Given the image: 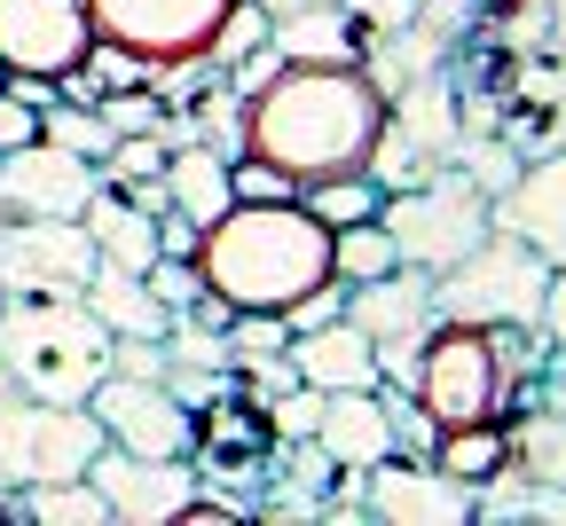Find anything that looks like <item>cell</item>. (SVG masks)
<instances>
[{"label": "cell", "mask_w": 566, "mask_h": 526, "mask_svg": "<svg viewBox=\"0 0 566 526\" xmlns=\"http://www.w3.org/2000/svg\"><path fill=\"white\" fill-rule=\"evenodd\" d=\"M150 173H166V134H118L111 158H103V181L111 189H134V181H150Z\"/></svg>", "instance_id": "obj_36"}, {"label": "cell", "mask_w": 566, "mask_h": 526, "mask_svg": "<svg viewBox=\"0 0 566 526\" xmlns=\"http://www.w3.org/2000/svg\"><path fill=\"white\" fill-rule=\"evenodd\" d=\"M268 48L283 63H363V24L346 17V0H315L268 24Z\"/></svg>", "instance_id": "obj_19"}, {"label": "cell", "mask_w": 566, "mask_h": 526, "mask_svg": "<svg viewBox=\"0 0 566 526\" xmlns=\"http://www.w3.org/2000/svg\"><path fill=\"white\" fill-rule=\"evenodd\" d=\"M268 480H283V487H300V495H331V480H338V464L323 456V440H292V456H283V472H268Z\"/></svg>", "instance_id": "obj_39"}, {"label": "cell", "mask_w": 566, "mask_h": 526, "mask_svg": "<svg viewBox=\"0 0 566 526\" xmlns=\"http://www.w3.org/2000/svg\"><path fill=\"white\" fill-rule=\"evenodd\" d=\"M80 80H87V87H95V103H103V95L142 87V80H150V63H142V55H126L118 40H95V48H87V63H80Z\"/></svg>", "instance_id": "obj_37"}, {"label": "cell", "mask_w": 566, "mask_h": 526, "mask_svg": "<svg viewBox=\"0 0 566 526\" xmlns=\"http://www.w3.org/2000/svg\"><path fill=\"white\" fill-rule=\"evenodd\" d=\"M87 417L103 424L111 448H134V456H189L197 448V409L174 401L166 378H111L87 393Z\"/></svg>", "instance_id": "obj_10"}, {"label": "cell", "mask_w": 566, "mask_h": 526, "mask_svg": "<svg viewBox=\"0 0 566 526\" xmlns=\"http://www.w3.org/2000/svg\"><path fill=\"white\" fill-rule=\"evenodd\" d=\"M543 338L566 346V267H551V291H543Z\"/></svg>", "instance_id": "obj_46"}, {"label": "cell", "mask_w": 566, "mask_h": 526, "mask_svg": "<svg viewBox=\"0 0 566 526\" xmlns=\"http://www.w3.org/2000/svg\"><path fill=\"white\" fill-rule=\"evenodd\" d=\"M504 440H512V464H520V472L566 487V417H558V409H527V417H512Z\"/></svg>", "instance_id": "obj_27"}, {"label": "cell", "mask_w": 566, "mask_h": 526, "mask_svg": "<svg viewBox=\"0 0 566 526\" xmlns=\"http://www.w3.org/2000/svg\"><path fill=\"white\" fill-rule=\"evenodd\" d=\"M166 369H212V378H229V307L221 298H197V307L166 315Z\"/></svg>", "instance_id": "obj_23"}, {"label": "cell", "mask_w": 566, "mask_h": 526, "mask_svg": "<svg viewBox=\"0 0 566 526\" xmlns=\"http://www.w3.org/2000/svg\"><path fill=\"white\" fill-rule=\"evenodd\" d=\"M417 401L433 409V424H480L504 417V369H495V338L472 323H433L424 338V369H417Z\"/></svg>", "instance_id": "obj_7"}, {"label": "cell", "mask_w": 566, "mask_h": 526, "mask_svg": "<svg viewBox=\"0 0 566 526\" xmlns=\"http://www.w3.org/2000/svg\"><path fill=\"white\" fill-rule=\"evenodd\" d=\"M315 440H323V456H331L338 472H370V464H386V456H394V432H386L378 386H370V393H323Z\"/></svg>", "instance_id": "obj_18"}, {"label": "cell", "mask_w": 566, "mask_h": 526, "mask_svg": "<svg viewBox=\"0 0 566 526\" xmlns=\"http://www.w3.org/2000/svg\"><path fill=\"white\" fill-rule=\"evenodd\" d=\"M394 267H401V252H394V236H386L378 212L331 229V275H338V283H378V275H394Z\"/></svg>", "instance_id": "obj_26"}, {"label": "cell", "mask_w": 566, "mask_h": 526, "mask_svg": "<svg viewBox=\"0 0 566 526\" xmlns=\"http://www.w3.org/2000/svg\"><path fill=\"white\" fill-rule=\"evenodd\" d=\"M24 141H40V111L0 87V149H24Z\"/></svg>", "instance_id": "obj_44"}, {"label": "cell", "mask_w": 566, "mask_h": 526, "mask_svg": "<svg viewBox=\"0 0 566 526\" xmlns=\"http://www.w3.org/2000/svg\"><path fill=\"white\" fill-rule=\"evenodd\" d=\"M95 189H103L95 158H71L55 141L0 149V212L9 220H80Z\"/></svg>", "instance_id": "obj_12"}, {"label": "cell", "mask_w": 566, "mask_h": 526, "mask_svg": "<svg viewBox=\"0 0 566 526\" xmlns=\"http://www.w3.org/2000/svg\"><path fill=\"white\" fill-rule=\"evenodd\" d=\"M346 323L363 330V338H394V330H433V275L424 267H394L378 283H346Z\"/></svg>", "instance_id": "obj_16"}, {"label": "cell", "mask_w": 566, "mask_h": 526, "mask_svg": "<svg viewBox=\"0 0 566 526\" xmlns=\"http://www.w3.org/2000/svg\"><path fill=\"white\" fill-rule=\"evenodd\" d=\"M87 17H95V40H118L142 63H181L212 48L229 0H87Z\"/></svg>", "instance_id": "obj_9"}, {"label": "cell", "mask_w": 566, "mask_h": 526, "mask_svg": "<svg viewBox=\"0 0 566 526\" xmlns=\"http://www.w3.org/2000/svg\"><path fill=\"white\" fill-rule=\"evenodd\" d=\"M292 378H307V386H323V393H370V386H378V346L338 315V323L292 338Z\"/></svg>", "instance_id": "obj_17"}, {"label": "cell", "mask_w": 566, "mask_h": 526, "mask_svg": "<svg viewBox=\"0 0 566 526\" xmlns=\"http://www.w3.org/2000/svg\"><path fill=\"white\" fill-rule=\"evenodd\" d=\"M378 220H386V236H394V252L409 260V267H424V275H441V267H457L495 220H488V189L480 181H464L457 166H441V173H424L417 189H394V197H378Z\"/></svg>", "instance_id": "obj_5"}, {"label": "cell", "mask_w": 566, "mask_h": 526, "mask_svg": "<svg viewBox=\"0 0 566 526\" xmlns=\"http://www.w3.org/2000/svg\"><path fill=\"white\" fill-rule=\"evenodd\" d=\"M268 24H275V17L260 9V0H229V17H221V32H212V48H205V55L229 71V63H244L252 48H268Z\"/></svg>", "instance_id": "obj_34"}, {"label": "cell", "mask_w": 566, "mask_h": 526, "mask_svg": "<svg viewBox=\"0 0 566 526\" xmlns=\"http://www.w3.org/2000/svg\"><path fill=\"white\" fill-rule=\"evenodd\" d=\"M40 141H55V149H71V158H95V166H103L118 134H111L103 103H63V95H55V103L40 111Z\"/></svg>", "instance_id": "obj_29"}, {"label": "cell", "mask_w": 566, "mask_h": 526, "mask_svg": "<svg viewBox=\"0 0 566 526\" xmlns=\"http://www.w3.org/2000/svg\"><path fill=\"white\" fill-rule=\"evenodd\" d=\"M103 448V424L80 401H32V393H0V495L40 487V480H80Z\"/></svg>", "instance_id": "obj_6"}, {"label": "cell", "mask_w": 566, "mask_h": 526, "mask_svg": "<svg viewBox=\"0 0 566 526\" xmlns=\"http://www.w3.org/2000/svg\"><path fill=\"white\" fill-rule=\"evenodd\" d=\"M363 511L378 526H472V487L433 456H386L363 472Z\"/></svg>", "instance_id": "obj_13"}, {"label": "cell", "mask_w": 566, "mask_h": 526, "mask_svg": "<svg viewBox=\"0 0 566 526\" xmlns=\"http://www.w3.org/2000/svg\"><path fill=\"white\" fill-rule=\"evenodd\" d=\"M9 518H40V526H111V503H103V487L80 472V480L17 487V495H9Z\"/></svg>", "instance_id": "obj_24"}, {"label": "cell", "mask_w": 566, "mask_h": 526, "mask_svg": "<svg viewBox=\"0 0 566 526\" xmlns=\"http://www.w3.org/2000/svg\"><path fill=\"white\" fill-rule=\"evenodd\" d=\"M386 126V95L363 63H283L244 103V149L292 181L363 173L370 141Z\"/></svg>", "instance_id": "obj_1"}, {"label": "cell", "mask_w": 566, "mask_h": 526, "mask_svg": "<svg viewBox=\"0 0 566 526\" xmlns=\"http://www.w3.org/2000/svg\"><path fill=\"white\" fill-rule=\"evenodd\" d=\"M189 126H197V141H205V149H221L229 166L244 158V95H237L229 80H212V87L189 103Z\"/></svg>", "instance_id": "obj_30"}, {"label": "cell", "mask_w": 566, "mask_h": 526, "mask_svg": "<svg viewBox=\"0 0 566 526\" xmlns=\"http://www.w3.org/2000/svg\"><path fill=\"white\" fill-rule=\"evenodd\" d=\"M95 236L80 220H0V298H80Z\"/></svg>", "instance_id": "obj_8"}, {"label": "cell", "mask_w": 566, "mask_h": 526, "mask_svg": "<svg viewBox=\"0 0 566 526\" xmlns=\"http://www.w3.org/2000/svg\"><path fill=\"white\" fill-rule=\"evenodd\" d=\"M300 204L323 220V229H346V220L378 212V181L370 173H331V181H300Z\"/></svg>", "instance_id": "obj_31"}, {"label": "cell", "mask_w": 566, "mask_h": 526, "mask_svg": "<svg viewBox=\"0 0 566 526\" xmlns=\"http://www.w3.org/2000/svg\"><path fill=\"white\" fill-rule=\"evenodd\" d=\"M0 220H9V212H0Z\"/></svg>", "instance_id": "obj_50"}, {"label": "cell", "mask_w": 566, "mask_h": 526, "mask_svg": "<svg viewBox=\"0 0 566 526\" xmlns=\"http://www.w3.org/2000/svg\"><path fill=\"white\" fill-rule=\"evenodd\" d=\"M520 95H527V111H558L566 103V63H535L520 80Z\"/></svg>", "instance_id": "obj_45"}, {"label": "cell", "mask_w": 566, "mask_h": 526, "mask_svg": "<svg viewBox=\"0 0 566 526\" xmlns=\"http://www.w3.org/2000/svg\"><path fill=\"white\" fill-rule=\"evenodd\" d=\"M433 464L464 487H480L495 464H512V440H504V417H480V424H441L433 440Z\"/></svg>", "instance_id": "obj_25"}, {"label": "cell", "mask_w": 566, "mask_h": 526, "mask_svg": "<svg viewBox=\"0 0 566 526\" xmlns=\"http://www.w3.org/2000/svg\"><path fill=\"white\" fill-rule=\"evenodd\" d=\"M0 361L32 401H80L111 378V330L87 298H0Z\"/></svg>", "instance_id": "obj_3"}, {"label": "cell", "mask_w": 566, "mask_h": 526, "mask_svg": "<svg viewBox=\"0 0 566 526\" xmlns=\"http://www.w3.org/2000/svg\"><path fill=\"white\" fill-rule=\"evenodd\" d=\"M87 307L103 315V330L111 338H166V307H158V291L142 283L134 267H118V260H103L95 252V275H87Z\"/></svg>", "instance_id": "obj_22"}, {"label": "cell", "mask_w": 566, "mask_h": 526, "mask_svg": "<svg viewBox=\"0 0 566 526\" xmlns=\"http://www.w3.org/2000/svg\"><path fill=\"white\" fill-rule=\"evenodd\" d=\"M142 283L158 291L166 315H181V307H197V298H205V275H197V260H181V252H158L150 267H142Z\"/></svg>", "instance_id": "obj_38"}, {"label": "cell", "mask_w": 566, "mask_h": 526, "mask_svg": "<svg viewBox=\"0 0 566 526\" xmlns=\"http://www.w3.org/2000/svg\"><path fill=\"white\" fill-rule=\"evenodd\" d=\"M449 166H457L464 181H480V189H488V204H495V197L520 181V166H527V158H520V141H512L504 126H488V134H464V141L449 149Z\"/></svg>", "instance_id": "obj_28"}, {"label": "cell", "mask_w": 566, "mask_h": 526, "mask_svg": "<svg viewBox=\"0 0 566 526\" xmlns=\"http://www.w3.org/2000/svg\"><path fill=\"white\" fill-rule=\"evenodd\" d=\"M80 229L95 236V252H103V260H118V267H134V275L158 260V212H142V204H134L126 189H111V181L87 197Z\"/></svg>", "instance_id": "obj_21"}, {"label": "cell", "mask_w": 566, "mask_h": 526, "mask_svg": "<svg viewBox=\"0 0 566 526\" xmlns=\"http://www.w3.org/2000/svg\"><path fill=\"white\" fill-rule=\"evenodd\" d=\"M338 315H346V283H338V275H323L315 291H300L292 307H283V330L300 338V330H323V323H338Z\"/></svg>", "instance_id": "obj_40"}, {"label": "cell", "mask_w": 566, "mask_h": 526, "mask_svg": "<svg viewBox=\"0 0 566 526\" xmlns=\"http://www.w3.org/2000/svg\"><path fill=\"white\" fill-rule=\"evenodd\" d=\"M315 424H323V386L292 378L283 393H268V432L275 440H315Z\"/></svg>", "instance_id": "obj_35"}, {"label": "cell", "mask_w": 566, "mask_h": 526, "mask_svg": "<svg viewBox=\"0 0 566 526\" xmlns=\"http://www.w3.org/2000/svg\"><path fill=\"white\" fill-rule=\"evenodd\" d=\"M87 480L103 487L111 518H126V526H166L197 495V464L189 456H134V448H111V440L95 448Z\"/></svg>", "instance_id": "obj_14"}, {"label": "cell", "mask_w": 566, "mask_h": 526, "mask_svg": "<svg viewBox=\"0 0 566 526\" xmlns=\"http://www.w3.org/2000/svg\"><path fill=\"white\" fill-rule=\"evenodd\" d=\"M292 354V330H283V315H229V361L237 378H260L268 361Z\"/></svg>", "instance_id": "obj_32"}, {"label": "cell", "mask_w": 566, "mask_h": 526, "mask_svg": "<svg viewBox=\"0 0 566 526\" xmlns=\"http://www.w3.org/2000/svg\"><path fill=\"white\" fill-rule=\"evenodd\" d=\"M229 189H237V197H252V204H268V197H300V181H292V173H275L268 158H252V149L229 166Z\"/></svg>", "instance_id": "obj_42"}, {"label": "cell", "mask_w": 566, "mask_h": 526, "mask_svg": "<svg viewBox=\"0 0 566 526\" xmlns=\"http://www.w3.org/2000/svg\"><path fill=\"white\" fill-rule=\"evenodd\" d=\"M543 291H551V260L512 229H488L457 267L433 275V315L472 330H543Z\"/></svg>", "instance_id": "obj_4"}, {"label": "cell", "mask_w": 566, "mask_h": 526, "mask_svg": "<svg viewBox=\"0 0 566 526\" xmlns=\"http://www.w3.org/2000/svg\"><path fill=\"white\" fill-rule=\"evenodd\" d=\"M378 401H386V432H394V456H433V440H441V424H433V409H424L409 386H378Z\"/></svg>", "instance_id": "obj_33"}, {"label": "cell", "mask_w": 566, "mask_h": 526, "mask_svg": "<svg viewBox=\"0 0 566 526\" xmlns=\"http://www.w3.org/2000/svg\"><path fill=\"white\" fill-rule=\"evenodd\" d=\"M95 48L87 0H0V71H32V80H63Z\"/></svg>", "instance_id": "obj_11"}, {"label": "cell", "mask_w": 566, "mask_h": 526, "mask_svg": "<svg viewBox=\"0 0 566 526\" xmlns=\"http://www.w3.org/2000/svg\"><path fill=\"white\" fill-rule=\"evenodd\" d=\"M118 378H166V338H111Z\"/></svg>", "instance_id": "obj_43"}, {"label": "cell", "mask_w": 566, "mask_h": 526, "mask_svg": "<svg viewBox=\"0 0 566 526\" xmlns=\"http://www.w3.org/2000/svg\"><path fill=\"white\" fill-rule=\"evenodd\" d=\"M197 275L229 315H283L300 291L331 275V229L300 197H237L221 220H205L197 236Z\"/></svg>", "instance_id": "obj_2"}, {"label": "cell", "mask_w": 566, "mask_h": 526, "mask_svg": "<svg viewBox=\"0 0 566 526\" xmlns=\"http://www.w3.org/2000/svg\"><path fill=\"white\" fill-rule=\"evenodd\" d=\"M103 118H111V134H158L166 126V103L150 95V80H142L126 95H103Z\"/></svg>", "instance_id": "obj_41"}, {"label": "cell", "mask_w": 566, "mask_h": 526, "mask_svg": "<svg viewBox=\"0 0 566 526\" xmlns=\"http://www.w3.org/2000/svg\"><path fill=\"white\" fill-rule=\"evenodd\" d=\"M0 393H9V361H0Z\"/></svg>", "instance_id": "obj_49"}, {"label": "cell", "mask_w": 566, "mask_h": 526, "mask_svg": "<svg viewBox=\"0 0 566 526\" xmlns=\"http://www.w3.org/2000/svg\"><path fill=\"white\" fill-rule=\"evenodd\" d=\"M268 17H292V9H315V0H260Z\"/></svg>", "instance_id": "obj_48"}, {"label": "cell", "mask_w": 566, "mask_h": 526, "mask_svg": "<svg viewBox=\"0 0 566 526\" xmlns=\"http://www.w3.org/2000/svg\"><path fill=\"white\" fill-rule=\"evenodd\" d=\"M495 229H512L520 244H535L551 267H566V149H543V158L520 166V181L488 204Z\"/></svg>", "instance_id": "obj_15"}, {"label": "cell", "mask_w": 566, "mask_h": 526, "mask_svg": "<svg viewBox=\"0 0 566 526\" xmlns=\"http://www.w3.org/2000/svg\"><path fill=\"white\" fill-rule=\"evenodd\" d=\"M158 181H166V204H174L181 220H197V229H205V220H221V212L237 204V189H229V158H221V149H205V141H174Z\"/></svg>", "instance_id": "obj_20"}, {"label": "cell", "mask_w": 566, "mask_h": 526, "mask_svg": "<svg viewBox=\"0 0 566 526\" xmlns=\"http://www.w3.org/2000/svg\"><path fill=\"white\" fill-rule=\"evenodd\" d=\"M543 149H566V103L551 111V126H543Z\"/></svg>", "instance_id": "obj_47"}]
</instances>
